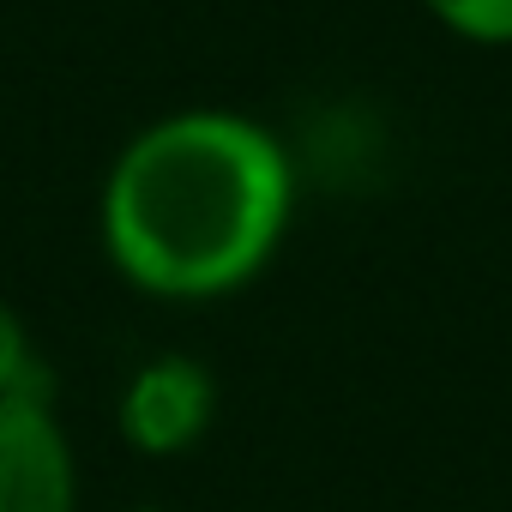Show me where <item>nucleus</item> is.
Instances as JSON below:
<instances>
[{
  "mask_svg": "<svg viewBox=\"0 0 512 512\" xmlns=\"http://www.w3.org/2000/svg\"><path fill=\"white\" fill-rule=\"evenodd\" d=\"M296 217L290 145L223 103L145 121L109 163L97 235L109 266L157 302H217L253 284Z\"/></svg>",
  "mask_w": 512,
  "mask_h": 512,
  "instance_id": "1",
  "label": "nucleus"
},
{
  "mask_svg": "<svg viewBox=\"0 0 512 512\" xmlns=\"http://www.w3.org/2000/svg\"><path fill=\"white\" fill-rule=\"evenodd\" d=\"M217 422V380L199 356L163 350L139 362L115 398V428L139 458H181Z\"/></svg>",
  "mask_w": 512,
  "mask_h": 512,
  "instance_id": "2",
  "label": "nucleus"
},
{
  "mask_svg": "<svg viewBox=\"0 0 512 512\" xmlns=\"http://www.w3.org/2000/svg\"><path fill=\"white\" fill-rule=\"evenodd\" d=\"M0 512H79V458L55 386L0 398Z\"/></svg>",
  "mask_w": 512,
  "mask_h": 512,
  "instance_id": "3",
  "label": "nucleus"
},
{
  "mask_svg": "<svg viewBox=\"0 0 512 512\" xmlns=\"http://www.w3.org/2000/svg\"><path fill=\"white\" fill-rule=\"evenodd\" d=\"M428 19L446 25L458 43L476 49H512V0H422Z\"/></svg>",
  "mask_w": 512,
  "mask_h": 512,
  "instance_id": "4",
  "label": "nucleus"
},
{
  "mask_svg": "<svg viewBox=\"0 0 512 512\" xmlns=\"http://www.w3.org/2000/svg\"><path fill=\"white\" fill-rule=\"evenodd\" d=\"M49 368L37 362V344L19 320V308L0 296V398H13V392H49Z\"/></svg>",
  "mask_w": 512,
  "mask_h": 512,
  "instance_id": "5",
  "label": "nucleus"
},
{
  "mask_svg": "<svg viewBox=\"0 0 512 512\" xmlns=\"http://www.w3.org/2000/svg\"><path fill=\"white\" fill-rule=\"evenodd\" d=\"M133 512H163V506H133Z\"/></svg>",
  "mask_w": 512,
  "mask_h": 512,
  "instance_id": "6",
  "label": "nucleus"
}]
</instances>
